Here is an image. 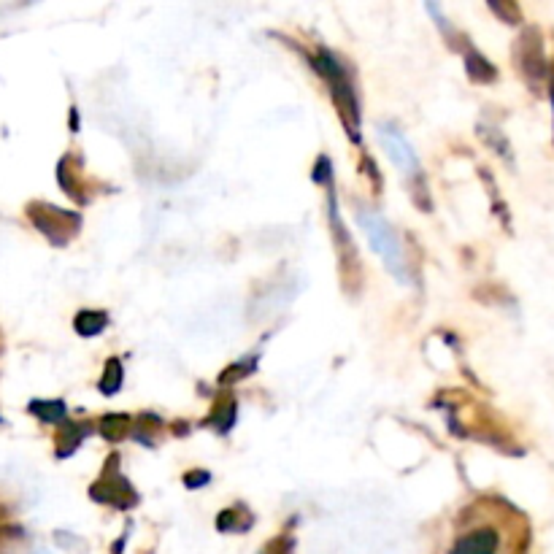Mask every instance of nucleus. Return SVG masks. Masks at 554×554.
Here are the masks:
<instances>
[{
	"label": "nucleus",
	"mask_w": 554,
	"mask_h": 554,
	"mask_svg": "<svg viewBox=\"0 0 554 554\" xmlns=\"http://www.w3.org/2000/svg\"><path fill=\"white\" fill-rule=\"evenodd\" d=\"M468 73H471L476 82H492L495 79V68L482 55H476V52H471V57H468Z\"/></svg>",
	"instance_id": "5"
},
{
	"label": "nucleus",
	"mask_w": 554,
	"mask_h": 554,
	"mask_svg": "<svg viewBox=\"0 0 554 554\" xmlns=\"http://www.w3.org/2000/svg\"><path fill=\"white\" fill-rule=\"evenodd\" d=\"M519 68L525 73L527 79L533 84H538L546 76V57L544 46H541V33L536 28H530L522 33L519 38Z\"/></svg>",
	"instance_id": "3"
},
{
	"label": "nucleus",
	"mask_w": 554,
	"mask_h": 554,
	"mask_svg": "<svg viewBox=\"0 0 554 554\" xmlns=\"http://www.w3.org/2000/svg\"><path fill=\"white\" fill-rule=\"evenodd\" d=\"M119 379H122V368H119L117 360H111L109 371H106V379L100 382V390L103 392H117L119 390Z\"/></svg>",
	"instance_id": "7"
},
{
	"label": "nucleus",
	"mask_w": 554,
	"mask_h": 554,
	"mask_svg": "<svg viewBox=\"0 0 554 554\" xmlns=\"http://www.w3.org/2000/svg\"><path fill=\"white\" fill-rule=\"evenodd\" d=\"M449 554H500V530L492 525H473L457 533Z\"/></svg>",
	"instance_id": "2"
},
{
	"label": "nucleus",
	"mask_w": 554,
	"mask_h": 554,
	"mask_svg": "<svg viewBox=\"0 0 554 554\" xmlns=\"http://www.w3.org/2000/svg\"><path fill=\"white\" fill-rule=\"evenodd\" d=\"M492 11H498L500 17H509L511 25H514V22H519L517 6H492Z\"/></svg>",
	"instance_id": "8"
},
{
	"label": "nucleus",
	"mask_w": 554,
	"mask_h": 554,
	"mask_svg": "<svg viewBox=\"0 0 554 554\" xmlns=\"http://www.w3.org/2000/svg\"><path fill=\"white\" fill-rule=\"evenodd\" d=\"M357 222L360 228L368 233V241H371L373 252L382 257L384 265L390 268L400 282H406V260H403V246H400V238L395 236V230L384 222L382 217H376L371 211H360L357 214Z\"/></svg>",
	"instance_id": "1"
},
{
	"label": "nucleus",
	"mask_w": 554,
	"mask_h": 554,
	"mask_svg": "<svg viewBox=\"0 0 554 554\" xmlns=\"http://www.w3.org/2000/svg\"><path fill=\"white\" fill-rule=\"evenodd\" d=\"M76 327H79V333H84V336H95V333H100L106 327V317L98 314V311H84L76 319Z\"/></svg>",
	"instance_id": "6"
},
{
	"label": "nucleus",
	"mask_w": 554,
	"mask_h": 554,
	"mask_svg": "<svg viewBox=\"0 0 554 554\" xmlns=\"http://www.w3.org/2000/svg\"><path fill=\"white\" fill-rule=\"evenodd\" d=\"M549 95H552V106H554V76H552V87H549Z\"/></svg>",
	"instance_id": "9"
},
{
	"label": "nucleus",
	"mask_w": 554,
	"mask_h": 554,
	"mask_svg": "<svg viewBox=\"0 0 554 554\" xmlns=\"http://www.w3.org/2000/svg\"><path fill=\"white\" fill-rule=\"evenodd\" d=\"M379 138H382V144L387 146V152H390L392 163L398 165L400 171H406V173H417L419 171L417 155L411 152V146L406 144V138L400 136L398 130L379 128Z\"/></svg>",
	"instance_id": "4"
}]
</instances>
